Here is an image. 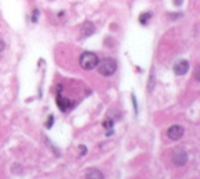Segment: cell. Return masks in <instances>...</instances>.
I'll list each match as a JSON object with an SVG mask.
<instances>
[{"label":"cell","instance_id":"cell-4","mask_svg":"<svg viewBox=\"0 0 200 179\" xmlns=\"http://www.w3.org/2000/svg\"><path fill=\"white\" fill-rule=\"evenodd\" d=\"M189 71V61L186 60H178L174 64V74L178 76H182Z\"/></svg>","mask_w":200,"mask_h":179},{"label":"cell","instance_id":"cell-2","mask_svg":"<svg viewBox=\"0 0 200 179\" xmlns=\"http://www.w3.org/2000/svg\"><path fill=\"white\" fill-rule=\"evenodd\" d=\"M99 74L103 76H111L117 71V61L114 58H103L100 63H97Z\"/></svg>","mask_w":200,"mask_h":179},{"label":"cell","instance_id":"cell-6","mask_svg":"<svg viewBox=\"0 0 200 179\" xmlns=\"http://www.w3.org/2000/svg\"><path fill=\"white\" fill-rule=\"evenodd\" d=\"M57 105L58 108L61 111H68L71 107H72V103H71V100L70 99H67V97H64V96H61V93H57Z\"/></svg>","mask_w":200,"mask_h":179},{"label":"cell","instance_id":"cell-7","mask_svg":"<svg viewBox=\"0 0 200 179\" xmlns=\"http://www.w3.org/2000/svg\"><path fill=\"white\" fill-rule=\"evenodd\" d=\"M95 24L93 22H89L86 21L84 22V25L81 26V32H82V36H90V35H93L95 33Z\"/></svg>","mask_w":200,"mask_h":179},{"label":"cell","instance_id":"cell-15","mask_svg":"<svg viewBox=\"0 0 200 179\" xmlns=\"http://www.w3.org/2000/svg\"><path fill=\"white\" fill-rule=\"evenodd\" d=\"M4 49H6V43H4V40H3V39H0V53L3 52Z\"/></svg>","mask_w":200,"mask_h":179},{"label":"cell","instance_id":"cell-12","mask_svg":"<svg viewBox=\"0 0 200 179\" xmlns=\"http://www.w3.org/2000/svg\"><path fill=\"white\" fill-rule=\"evenodd\" d=\"M53 121H54V117L50 114V115H49V118H48V122H46V128H49V129H50V128L53 127Z\"/></svg>","mask_w":200,"mask_h":179},{"label":"cell","instance_id":"cell-8","mask_svg":"<svg viewBox=\"0 0 200 179\" xmlns=\"http://www.w3.org/2000/svg\"><path fill=\"white\" fill-rule=\"evenodd\" d=\"M85 178L86 179H103L104 176H103V174L100 172L99 169L90 168V169H88V171L85 172Z\"/></svg>","mask_w":200,"mask_h":179},{"label":"cell","instance_id":"cell-14","mask_svg":"<svg viewBox=\"0 0 200 179\" xmlns=\"http://www.w3.org/2000/svg\"><path fill=\"white\" fill-rule=\"evenodd\" d=\"M38 17H39V10H33V14H32V22H38Z\"/></svg>","mask_w":200,"mask_h":179},{"label":"cell","instance_id":"cell-5","mask_svg":"<svg viewBox=\"0 0 200 179\" xmlns=\"http://www.w3.org/2000/svg\"><path fill=\"white\" fill-rule=\"evenodd\" d=\"M172 163L177 167H184L185 164L188 163V153L184 151V150H178L175 151L174 156H172Z\"/></svg>","mask_w":200,"mask_h":179},{"label":"cell","instance_id":"cell-11","mask_svg":"<svg viewBox=\"0 0 200 179\" xmlns=\"http://www.w3.org/2000/svg\"><path fill=\"white\" fill-rule=\"evenodd\" d=\"M113 125H114V121H113V118H106L104 121H103V127L107 128V129H111L113 128Z\"/></svg>","mask_w":200,"mask_h":179},{"label":"cell","instance_id":"cell-10","mask_svg":"<svg viewBox=\"0 0 200 179\" xmlns=\"http://www.w3.org/2000/svg\"><path fill=\"white\" fill-rule=\"evenodd\" d=\"M150 17H152V13H150V11H148V13H142L140 17H139V21H140V24H146Z\"/></svg>","mask_w":200,"mask_h":179},{"label":"cell","instance_id":"cell-1","mask_svg":"<svg viewBox=\"0 0 200 179\" xmlns=\"http://www.w3.org/2000/svg\"><path fill=\"white\" fill-rule=\"evenodd\" d=\"M97 63H99V58L95 53L92 52H85L81 54L79 57V65L82 69H86V71H90L97 67Z\"/></svg>","mask_w":200,"mask_h":179},{"label":"cell","instance_id":"cell-13","mask_svg":"<svg viewBox=\"0 0 200 179\" xmlns=\"http://www.w3.org/2000/svg\"><path fill=\"white\" fill-rule=\"evenodd\" d=\"M78 149H79V150H81V154H79V156H81V157H84L85 154L88 153V149L85 147L84 144H81V146H79V147H78Z\"/></svg>","mask_w":200,"mask_h":179},{"label":"cell","instance_id":"cell-3","mask_svg":"<svg viewBox=\"0 0 200 179\" xmlns=\"http://www.w3.org/2000/svg\"><path fill=\"white\" fill-rule=\"evenodd\" d=\"M184 133H185V129L181 127V125H172V127L168 128V131H167V136H168L171 140L177 142V140H181V139H182Z\"/></svg>","mask_w":200,"mask_h":179},{"label":"cell","instance_id":"cell-9","mask_svg":"<svg viewBox=\"0 0 200 179\" xmlns=\"http://www.w3.org/2000/svg\"><path fill=\"white\" fill-rule=\"evenodd\" d=\"M22 165H20V164H14L13 167H11V174H14V175H20L22 174Z\"/></svg>","mask_w":200,"mask_h":179}]
</instances>
